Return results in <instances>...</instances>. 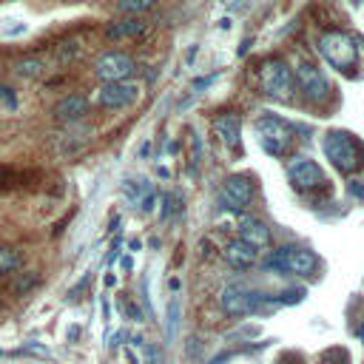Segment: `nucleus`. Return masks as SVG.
<instances>
[{"label": "nucleus", "mask_w": 364, "mask_h": 364, "mask_svg": "<svg viewBox=\"0 0 364 364\" xmlns=\"http://www.w3.org/2000/svg\"><path fill=\"white\" fill-rule=\"evenodd\" d=\"M287 176L293 182V188H299V191L324 188V171L310 156H293V159H287Z\"/></svg>", "instance_id": "obj_9"}, {"label": "nucleus", "mask_w": 364, "mask_h": 364, "mask_svg": "<svg viewBox=\"0 0 364 364\" xmlns=\"http://www.w3.org/2000/svg\"><path fill=\"white\" fill-rule=\"evenodd\" d=\"M321 148L324 156L333 162V168L341 173H355L364 165V145L347 131H327Z\"/></svg>", "instance_id": "obj_1"}, {"label": "nucleus", "mask_w": 364, "mask_h": 364, "mask_svg": "<svg viewBox=\"0 0 364 364\" xmlns=\"http://www.w3.org/2000/svg\"><path fill=\"white\" fill-rule=\"evenodd\" d=\"M136 71V63L131 54L125 51H105L97 57L94 63V74L105 82H119V80H128L131 74Z\"/></svg>", "instance_id": "obj_8"}, {"label": "nucleus", "mask_w": 364, "mask_h": 364, "mask_svg": "<svg viewBox=\"0 0 364 364\" xmlns=\"http://www.w3.org/2000/svg\"><path fill=\"white\" fill-rule=\"evenodd\" d=\"M28 31V23L17 20V17H6L0 20V37H23Z\"/></svg>", "instance_id": "obj_18"}, {"label": "nucleus", "mask_w": 364, "mask_h": 364, "mask_svg": "<svg viewBox=\"0 0 364 364\" xmlns=\"http://www.w3.org/2000/svg\"><path fill=\"white\" fill-rule=\"evenodd\" d=\"M318 54L324 57V63L341 74H353L355 65H358V46H355V37H350L347 31H324L318 37Z\"/></svg>", "instance_id": "obj_2"}, {"label": "nucleus", "mask_w": 364, "mask_h": 364, "mask_svg": "<svg viewBox=\"0 0 364 364\" xmlns=\"http://www.w3.org/2000/svg\"><path fill=\"white\" fill-rule=\"evenodd\" d=\"M321 364H350V355H347V350L333 347V350H327V353L321 355Z\"/></svg>", "instance_id": "obj_21"}, {"label": "nucleus", "mask_w": 364, "mask_h": 364, "mask_svg": "<svg viewBox=\"0 0 364 364\" xmlns=\"http://www.w3.org/2000/svg\"><path fill=\"white\" fill-rule=\"evenodd\" d=\"M119 307H122V313H128L134 321H142V310H139L131 299H122V301H119Z\"/></svg>", "instance_id": "obj_23"}, {"label": "nucleus", "mask_w": 364, "mask_h": 364, "mask_svg": "<svg viewBox=\"0 0 364 364\" xmlns=\"http://www.w3.org/2000/svg\"><path fill=\"white\" fill-rule=\"evenodd\" d=\"M151 3H154V0H117L119 11H128V14H139V11L151 9Z\"/></svg>", "instance_id": "obj_20"}, {"label": "nucleus", "mask_w": 364, "mask_h": 364, "mask_svg": "<svg viewBox=\"0 0 364 364\" xmlns=\"http://www.w3.org/2000/svg\"><path fill=\"white\" fill-rule=\"evenodd\" d=\"M296 82L301 88V94L307 97V102H324L330 97V85L321 74V68L310 60H301L296 68Z\"/></svg>", "instance_id": "obj_10"}, {"label": "nucleus", "mask_w": 364, "mask_h": 364, "mask_svg": "<svg viewBox=\"0 0 364 364\" xmlns=\"http://www.w3.org/2000/svg\"><path fill=\"white\" fill-rule=\"evenodd\" d=\"M139 97V85L119 80V82H102V88L97 91V100L102 108H125Z\"/></svg>", "instance_id": "obj_11"}, {"label": "nucleus", "mask_w": 364, "mask_h": 364, "mask_svg": "<svg viewBox=\"0 0 364 364\" xmlns=\"http://www.w3.org/2000/svg\"><path fill=\"white\" fill-rule=\"evenodd\" d=\"M176 316H179V301H168V338L176 336Z\"/></svg>", "instance_id": "obj_22"}, {"label": "nucleus", "mask_w": 364, "mask_h": 364, "mask_svg": "<svg viewBox=\"0 0 364 364\" xmlns=\"http://www.w3.org/2000/svg\"><path fill=\"white\" fill-rule=\"evenodd\" d=\"M347 191H350V196H355V199L364 202V182L361 179H350L347 182Z\"/></svg>", "instance_id": "obj_24"}, {"label": "nucleus", "mask_w": 364, "mask_h": 364, "mask_svg": "<svg viewBox=\"0 0 364 364\" xmlns=\"http://www.w3.org/2000/svg\"><path fill=\"white\" fill-rule=\"evenodd\" d=\"M355 333H358V338H361V341H364V321H361V324H358V330H355Z\"/></svg>", "instance_id": "obj_26"}, {"label": "nucleus", "mask_w": 364, "mask_h": 364, "mask_svg": "<svg viewBox=\"0 0 364 364\" xmlns=\"http://www.w3.org/2000/svg\"><path fill=\"white\" fill-rule=\"evenodd\" d=\"M145 28H148L145 20H139V17H125V20H114V23H108L105 34H108L111 40H119V37H136V34H142Z\"/></svg>", "instance_id": "obj_15"}, {"label": "nucleus", "mask_w": 364, "mask_h": 364, "mask_svg": "<svg viewBox=\"0 0 364 364\" xmlns=\"http://www.w3.org/2000/svg\"><path fill=\"white\" fill-rule=\"evenodd\" d=\"M0 100H3L6 108H17V100H14V94H11L6 85H0Z\"/></svg>", "instance_id": "obj_25"}, {"label": "nucleus", "mask_w": 364, "mask_h": 364, "mask_svg": "<svg viewBox=\"0 0 364 364\" xmlns=\"http://www.w3.org/2000/svg\"><path fill=\"white\" fill-rule=\"evenodd\" d=\"M236 230H239V239L247 242L256 250L270 245V228L262 219H256V216H239L236 219Z\"/></svg>", "instance_id": "obj_12"}, {"label": "nucleus", "mask_w": 364, "mask_h": 364, "mask_svg": "<svg viewBox=\"0 0 364 364\" xmlns=\"http://www.w3.org/2000/svg\"><path fill=\"white\" fill-rule=\"evenodd\" d=\"M14 74L20 77H40L43 74V63L37 57H23V60H14Z\"/></svg>", "instance_id": "obj_17"}, {"label": "nucleus", "mask_w": 364, "mask_h": 364, "mask_svg": "<svg viewBox=\"0 0 364 364\" xmlns=\"http://www.w3.org/2000/svg\"><path fill=\"white\" fill-rule=\"evenodd\" d=\"M213 131H216V136L228 148H239V131H242V125H239V117L236 114H219V117H213Z\"/></svg>", "instance_id": "obj_13"}, {"label": "nucleus", "mask_w": 364, "mask_h": 364, "mask_svg": "<svg viewBox=\"0 0 364 364\" xmlns=\"http://www.w3.org/2000/svg\"><path fill=\"white\" fill-rule=\"evenodd\" d=\"M54 114H57L60 119H80L82 114H88V102H85V97H80V94H68V97H63V100L57 102Z\"/></svg>", "instance_id": "obj_16"}, {"label": "nucleus", "mask_w": 364, "mask_h": 364, "mask_svg": "<svg viewBox=\"0 0 364 364\" xmlns=\"http://www.w3.org/2000/svg\"><path fill=\"white\" fill-rule=\"evenodd\" d=\"M17 267H20V253L14 247H3L0 245V273L17 270Z\"/></svg>", "instance_id": "obj_19"}, {"label": "nucleus", "mask_w": 364, "mask_h": 364, "mask_svg": "<svg viewBox=\"0 0 364 364\" xmlns=\"http://www.w3.org/2000/svg\"><path fill=\"white\" fill-rule=\"evenodd\" d=\"M253 131H256V139H259L262 151L270 154V156H282L293 142V125L284 122L276 114H262L253 122Z\"/></svg>", "instance_id": "obj_3"}, {"label": "nucleus", "mask_w": 364, "mask_h": 364, "mask_svg": "<svg viewBox=\"0 0 364 364\" xmlns=\"http://www.w3.org/2000/svg\"><path fill=\"white\" fill-rule=\"evenodd\" d=\"M267 267L276 273H296V276H307L318 267V256L307 247L299 245H284L279 250H273V256L267 259Z\"/></svg>", "instance_id": "obj_5"}, {"label": "nucleus", "mask_w": 364, "mask_h": 364, "mask_svg": "<svg viewBox=\"0 0 364 364\" xmlns=\"http://www.w3.org/2000/svg\"><path fill=\"white\" fill-rule=\"evenodd\" d=\"M259 82H262V91L270 100H290L293 88H296V74H293V68L282 57H267L262 63Z\"/></svg>", "instance_id": "obj_4"}, {"label": "nucleus", "mask_w": 364, "mask_h": 364, "mask_svg": "<svg viewBox=\"0 0 364 364\" xmlns=\"http://www.w3.org/2000/svg\"><path fill=\"white\" fill-rule=\"evenodd\" d=\"M350 3H361V0H350Z\"/></svg>", "instance_id": "obj_27"}, {"label": "nucleus", "mask_w": 364, "mask_h": 364, "mask_svg": "<svg viewBox=\"0 0 364 364\" xmlns=\"http://www.w3.org/2000/svg\"><path fill=\"white\" fill-rule=\"evenodd\" d=\"M222 253H225V259H228L233 267H250V264L259 259V250H256V247H250V245H247V242H242V239L228 242Z\"/></svg>", "instance_id": "obj_14"}, {"label": "nucleus", "mask_w": 364, "mask_h": 364, "mask_svg": "<svg viewBox=\"0 0 364 364\" xmlns=\"http://www.w3.org/2000/svg\"><path fill=\"white\" fill-rule=\"evenodd\" d=\"M262 299H264V296H259L256 290H250V287H245V284H239V282H230V284H225L222 293H219V307H222L225 313H230V316H247V313H253V310L259 307Z\"/></svg>", "instance_id": "obj_6"}, {"label": "nucleus", "mask_w": 364, "mask_h": 364, "mask_svg": "<svg viewBox=\"0 0 364 364\" xmlns=\"http://www.w3.org/2000/svg\"><path fill=\"white\" fill-rule=\"evenodd\" d=\"M253 196H256V188H253L250 176H245V173H230L219 185V202H222V208L242 210V208H247L253 202Z\"/></svg>", "instance_id": "obj_7"}]
</instances>
